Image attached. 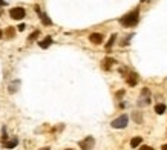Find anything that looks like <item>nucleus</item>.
<instances>
[{
	"label": "nucleus",
	"instance_id": "obj_8",
	"mask_svg": "<svg viewBox=\"0 0 167 150\" xmlns=\"http://www.w3.org/2000/svg\"><path fill=\"white\" fill-rule=\"evenodd\" d=\"M127 84L129 86H136V83H138V75L135 74V72H132V74H129L127 75Z\"/></svg>",
	"mask_w": 167,
	"mask_h": 150
},
{
	"label": "nucleus",
	"instance_id": "obj_6",
	"mask_svg": "<svg viewBox=\"0 0 167 150\" xmlns=\"http://www.w3.org/2000/svg\"><path fill=\"white\" fill-rule=\"evenodd\" d=\"M35 11H37V14H39V17L42 19V22H43V25H48V26H49V25H52V22H51V19H49V17H48V16H46L45 13H42L39 6H35Z\"/></svg>",
	"mask_w": 167,
	"mask_h": 150
},
{
	"label": "nucleus",
	"instance_id": "obj_24",
	"mask_svg": "<svg viewBox=\"0 0 167 150\" xmlns=\"http://www.w3.org/2000/svg\"><path fill=\"white\" fill-rule=\"evenodd\" d=\"M66 150H72V148H66Z\"/></svg>",
	"mask_w": 167,
	"mask_h": 150
},
{
	"label": "nucleus",
	"instance_id": "obj_10",
	"mask_svg": "<svg viewBox=\"0 0 167 150\" xmlns=\"http://www.w3.org/2000/svg\"><path fill=\"white\" fill-rule=\"evenodd\" d=\"M141 141H143L141 136H135V138H132V141H130V147H132V148H136V147L141 144Z\"/></svg>",
	"mask_w": 167,
	"mask_h": 150
},
{
	"label": "nucleus",
	"instance_id": "obj_23",
	"mask_svg": "<svg viewBox=\"0 0 167 150\" xmlns=\"http://www.w3.org/2000/svg\"><path fill=\"white\" fill-rule=\"evenodd\" d=\"M141 2H147V0H141Z\"/></svg>",
	"mask_w": 167,
	"mask_h": 150
},
{
	"label": "nucleus",
	"instance_id": "obj_12",
	"mask_svg": "<svg viewBox=\"0 0 167 150\" xmlns=\"http://www.w3.org/2000/svg\"><path fill=\"white\" fill-rule=\"evenodd\" d=\"M51 43H52V38H51V37H46V38H45L43 42H40L39 45H40V48H43V49H46V48H48V46H49Z\"/></svg>",
	"mask_w": 167,
	"mask_h": 150
},
{
	"label": "nucleus",
	"instance_id": "obj_16",
	"mask_svg": "<svg viewBox=\"0 0 167 150\" xmlns=\"http://www.w3.org/2000/svg\"><path fill=\"white\" fill-rule=\"evenodd\" d=\"M37 35H39V31H34V32L29 35V40H31V42H32V40H35V38H37Z\"/></svg>",
	"mask_w": 167,
	"mask_h": 150
},
{
	"label": "nucleus",
	"instance_id": "obj_20",
	"mask_svg": "<svg viewBox=\"0 0 167 150\" xmlns=\"http://www.w3.org/2000/svg\"><path fill=\"white\" fill-rule=\"evenodd\" d=\"M162 150H167V145H162Z\"/></svg>",
	"mask_w": 167,
	"mask_h": 150
},
{
	"label": "nucleus",
	"instance_id": "obj_22",
	"mask_svg": "<svg viewBox=\"0 0 167 150\" xmlns=\"http://www.w3.org/2000/svg\"><path fill=\"white\" fill-rule=\"evenodd\" d=\"M42 150H49V148H48V147H45V148H42Z\"/></svg>",
	"mask_w": 167,
	"mask_h": 150
},
{
	"label": "nucleus",
	"instance_id": "obj_7",
	"mask_svg": "<svg viewBox=\"0 0 167 150\" xmlns=\"http://www.w3.org/2000/svg\"><path fill=\"white\" fill-rule=\"evenodd\" d=\"M89 40H91L94 45H101V43H103V35L98 34V32H94V34L89 35Z\"/></svg>",
	"mask_w": 167,
	"mask_h": 150
},
{
	"label": "nucleus",
	"instance_id": "obj_5",
	"mask_svg": "<svg viewBox=\"0 0 167 150\" xmlns=\"http://www.w3.org/2000/svg\"><path fill=\"white\" fill-rule=\"evenodd\" d=\"M94 138L92 136H87L86 139H83L81 142H80V147H81V150H91L92 147H94Z\"/></svg>",
	"mask_w": 167,
	"mask_h": 150
},
{
	"label": "nucleus",
	"instance_id": "obj_14",
	"mask_svg": "<svg viewBox=\"0 0 167 150\" xmlns=\"http://www.w3.org/2000/svg\"><path fill=\"white\" fill-rule=\"evenodd\" d=\"M14 34H16L14 28H8V29L5 31V35H6V38H13V37H14Z\"/></svg>",
	"mask_w": 167,
	"mask_h": 150
},
{
	"label": "nucleus",
	"instance_id": "obj_18",
	"mask_svg": "<svg viewBox=\"0 0 167 150\" xmlns=\"http://www.w3.org/2000/svg\"><path fill=\"white\" fill-rule=\"evenodd\" d=\"M25 26H26V25H23V23L19 25V31H25Z\"/></svg>",
	"mask_w": 167,
	"mask_h": 150
},
{
	"label": "nucleus",
	"instance_id": "obj_2",
	"mask_svg": "<svg viewBox=\"0 0 167 150\" xmlns=\"http://www.w3.org/2000/svg\"><path fill=\"white\" fill-rule=\"evenodd\" d=\"M127 123H129V118H127V115H121V116H118V118H115L113 121H112V127L113 129H124L126 126H127Z\"/></svg>",
	"mask_w": 167,
	"mask_h": 150
},
{
	"label": "nucleus",
	"instance_id": "obj_17",
	"mask_svg": "<svg viewBox=\"0 0 167 150\" xmlns=\"http://www.w3.org/2000/svg\"><path fill=\"white\" fill-rule=\"evenodd\" d=\"M139 150H153V148L149 147V145H143V147H139Z\"/></svg>",
	"mask_w": 167,
	"mask_h": 150
},
{
	"label": "nucleus",
	"instance_id": "obj_21",
	"mask_svg": "<svg viewBox=\"0 0 167 150\" xmlns=\"http://www.w3.org/2000/svg\"><path fill=\"white\" fill-rule=\"evenodd\" d=\"M2 35H3V32H2V31H0V38H2Z\"/></svg>",
	"mask_w": 167,
	"mask_h": 150
},
{
	"label": "nucleus",
	"instance_id": "obj_19",
	"mask_svg": "<svg viewBox=\"0 0 167 150\" xmlns=\"http://www.w3.org/2000/svg\"><path fill=\"white\" fill-rule=\"evenodd\" d=\"M6 5V2H5V0H0V6H5Z\"/></svg>",
	"mask_w": 167,
	"mask_h": 150
},
{
	"label": "nucleus",
	"instance_id": "obj_4",
	"mask_svg": "<svg viewBox=\"0 0 167 150\" xmlns=\"http://www.w3.org/2000/svg\"><path fill=\"white\" fill-rule=\"evenodd\" d=\"M149 103H150V93H149V90H147V89H143L138 104H139V106H147Z\"/></svg>",
	"mask_w": 167,
	"mask_h": 150
},
{
	"label": "nucleus",
	"instance_id": "obj_13",
	"mask_svg": "<svg viewBox=\"0 0 167 150\" xmlns=\"http://www.w3.org/2000/svg\"><path fill=\"white\" fill-rule=\"evenodd\" d=\"M155 112H156L158 115H162V113L165 112V104H156V106H155Z\"/></svg>",
	"mask_w": 167,
	"mask_h": 150
},
{
	"label": "nucleus",
	"instance_id": "obj_15",
	"mask_svg": "<svg viewBox=\"0 0 167 150\" xmlns=\"http://www.w3.org/2000/svg\"><path fill=\"white\" fill-rule=\"evenodd\" d=\"M115 38H117V35L113 34V35L110 37V40H109V42L106 43V49H110V48H112V45H113V42H115Z\"/></svg>",
	"mask_w": 167,
	"mask_h": 150
},
{
	"label": "nucleus",
	"instance_id": "obj_11",
	"mask_svg": "<svg viewBox=\"0 0 167 150\" xmlns=\"http://www.w3.org/2000/svg\"><path fill=\"white\" fill-rule=\"evenodd\" d=\"M115 63V60L113 58H110V57H107V58H104V64H103V68L106 69V71H109L110 69V66Z\"/></svg>",
	"mask_w": 167,
	"mask_h": 150
},
{
	"label": "nucleus",
	"instance_id": "obj_3",
	"mask_svg": "<svg viewBox=\"0 0 167 150\" xmlns=\"http://www.w3.org/2000/svg\"><path fill=\"white\" fill-rule=\"evenodd\" d=\"M25 9L23 8H13L11 11H9V16L14 19V20H22L23 17H25Z\"/></svg>",
	"mask_w": 167,
	"mask_h": 150
},
{
	"label": "nucleus",
	"instance_id": "obj_9",
	"mask_svg": "<svg viewBox=\"0 0 167 150\" xmlns=\"http://www.w3.org/2000/svg\"><path fill=\"white\" fill-rule=\"evenodd\" d=\"M17 144H19V139H17V138H13V139H9V141H3L5 148H14Z\"/></svg>",
	"mask_w": 167,
	"mask_h": 150
},
{
	"label": "nucleus",
	"instance_id": "obj_1",
	"mask_svg": "<svg viewBox=\"0 0 167 150\" xmlns=\"http://www.w3.org/2000/svg\"><path fill=\"white\" fill-rule=\"evenodd\" d=\"M138 19H139V11L138 9H133L132 13L126 14L124 17L120 19V23L126 28H130V26H135L138 23Z\"/></svg>",
	"mask_w": 167,
	"mask_h": 150
}]
</instances>
